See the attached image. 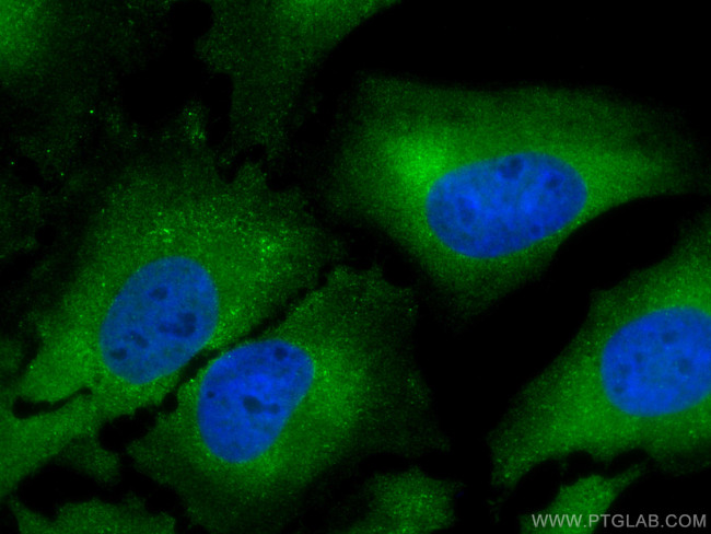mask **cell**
Segmentation results:
<instances>
[{"mask_svg": "<svg viewBox=\"0 0 711 534\" xmlns=\"http://www.w3.org/2000/svg\"><path fill=\"white\" fill-rule=\"evenodd\" d=\"M334 153L328 196L471 316L623 205L688 194L677 114L595 86L380 82Z\"/></svg>", "mask_w": 711, "mask_h": 534, "instance_id": "1", "label": "cell"}, {"mask_svg": "<svg viewBox=\"0 0 711 534\" xmlns=\"http://www.w3.org/2000/svg\"><path fill=\"white\" fill-rule=\"evenodd\" d=\"M419 313L381 267L336 265L182 384L126 453L195 525L241 534L288 529L369 460L447 453Z\"/></svg>", "mask_w": 711, "mask_h": 534, "instance_id": "2", "label": "cell"}, {"mask_svg": "<svg viewBox=\"0 0 711 534\" xmlns=\"http://www.w3.org/2000/svg\"><path fill=\"white\" fill-rule=\"evenodd\" d=\"M137 222L33 268L14 299L31 345L16 398L83 393L106 422L155 406L195 358L287 310L334 262L305 211L250 170L171 169Z\"/></svg>", "mask_w": 711, "mask_h": 534, "instance_id": "3", "label": "cell"}, {"mask_svg": "<svg viewBox=\"0 0 711 534\" xmlns=\"http://www.w3.org/2000/svg\"><path fill=\"white\" fill-rule=\"evenodd\" d=\"M456 480L434 476L420 466L382 472L360 492L359 510L340 529L357 534H430L456 521Z\"/></svg>", "mask_w": 711, "mask_h": 534, "instance_id": "4", "label": "cell"}, {"mask_svg": "<svg viewBox=\"0 0 711 534\" xmlns=\"http://www.w3.org/2000/svg\"><path fill=\"white\" fill-rule=\"evenodd\" d=\"M11 391L1 394V495L8 497L27 476L56 460L73 441L98 434L106 423L86 394L67 399L58 408L31 416L13 410Z\"/></svg>", "mask_w": 711, "mask_h": 534, "instance_id": "5", "label": "cell"}, {"mask_svg": "<svg viewBox=\"0 0 711 534\" xmlns=\"http://www.w3.org/2000/svg\"><path fill=\"white\" fill-rule=\"evenodd\" d=\"M22 533H173L170 515L150 510L137 497L114 503L97 499L67 503L53 516L34 512L16 499L8 501Z\"/></svg>", "mask_w": 711, "mask_h": 534, "instance_id": "6", "label": "cell"}, {"mask_svg": "<svg viewBox=\"0 0 711 534\" xmlns=\"http://www.w3.org/2000/svg\"><path fill=\"white\" fill-rule=\"evenodd\" d=\"M97 437L85 436L73 441L56 460L101 484H113L120 475V462Z\"/></svg>", "mask_w": 711, "mask_h": 534, "instance_id": "7", "label": "cell"}]
</instances>
